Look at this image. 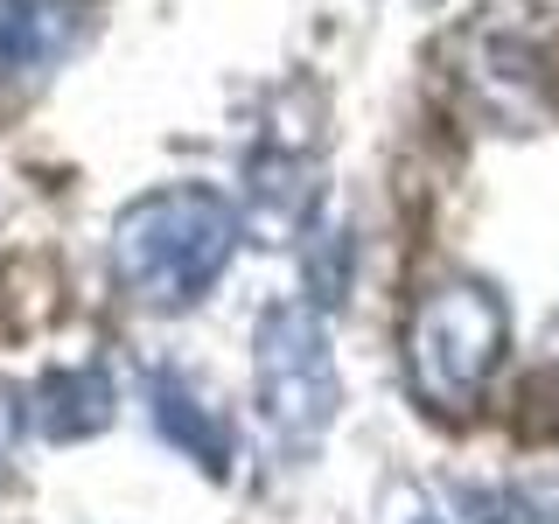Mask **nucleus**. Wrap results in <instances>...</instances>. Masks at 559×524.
<instances>
[{"label": "nucleus", "mask_w": 559, "mask_h": 524, "mask_svg": "<svg viewBox=\"0 0 559 524\" xmlns=\"http://www.w3.org/2000/svg\"><path fill=\"white\" fill-rule=\"evenodd\" d=\"M238 252V210L217 189H147L112 224V266L133 301L182 308L231 266Z\"/></svg>", "instance_id": "f257e3e1"}, {"label": "nucleus", "mask_w": 559, "mask_h": 524, "mask_svg": "<svg viewBox=\"0 0 559 524\" xmlns=\"http://www.w3.org/2000/svg\"><path fill=\"white\" fill-rule=\"evenodd\" d=\"M468 511H476V524H559L552 503L532 489H468Z\"/></svg>", "instance_id": "0eeeda50"}, {"label": "nucleus", "mask_w": 559, "mask_h": 524, "mask_svg": "<svg viewBox=\"0 0 559 524\" xmlns=\"http://www.w3.org/2000/svg\"><path fill=\"white\" fill-rule=\"evenodd\" d=\"M14 427H22V398H14L8 384H0V454L14 448Z\"/></svg>", "instance_id": "1a4fd4ad"}, {"label": "nucleus", "mask_w": 559, "mask_h": 524, "mask_svg": "<svg viewBox=\"0 0 559 524\" xmlns=\"http://www.w3.org/2000/svg\"><path fill=\"white\" fill-rule=\"evenodd\" d=\"M147 398H154V419H162V433H168L182 454H197L210 476H224V468H231V427H224L217 413H203V398L189 392L175 371H154V378H147Z\"/></svg>", "instance_id": "20e7f679"}, {"label": "nucleus", "mask_w": 559, "mask_h": 524, "mask_svg": "<svg viewBox=\"0 0 559 524\" xmlns=\"http://www.w3.org/2000/svg\"><path fill=\"white\" fill-rule=\"evenodd\" d=\"M57 43H63L57 8H43V0H0V78H22V70L49 63Z\"/></svg>", "instance_id": "423d86ee"}, {"label": "nucleus", "mask_w": 559, "mask_h": 524, "mask_svg": "<svg viewBox=\"0 0 559 524\" xmlns=\"http://www.w3.org/2000/svg\"><path fill=\"white\" fill-rule=\"evenodd\" d=\"M349 238L336 231V224H322L308 245V287H314V301H343V266H349Z\"/></svg>", "instance_id": "6e6552de"}, {"label": "nucleus", "mask_w": 559, "mask_h": 524, "mask_svg": "<svg viewBox=\"0 0 559 524\" xmlns=\"http://www.w3.org/2000/svg\"><path fill=\"white\" fill-rule=\"evenodd\" d=\"M105 419H112V378H105L98 364L43 378V427L57 433V441H84V433H98Z\"/></svg>", "instance_id": "39448f33"}, {"label": "nucleus", "mask_w": 559, "mask_h": 524, "mask_svg": "<svg viewBox=\"0 0 559 524\" xmlns=\"http://www.w3.org/2000/svg\"><path fill=\"white\" fill-rule=\"evenodd\" d=\"M252 392H259V419L287 454H308L336 419V357L329 336L314 322V308L301 301H273L252 329Z\"/></svg>", "instance_id": "7ed1b4c3"}, {"label": "nucleus", "mask_w": 559, "mask_h": 524, "mask_svg": "<svg viewBox=\"0 0 559 524\" xmlns=\"http://www.w3.org/2000/svg\"><path fill=\"white\" fill-rule=\"evenodd\" d=\"M503 301L476 279H448V287L419 294L413 322H406V378H413V398L427 413H468L483 398L489 371L503 364Z\"/></svg>", "instance_id": "f03ea898"}]
</instances>
